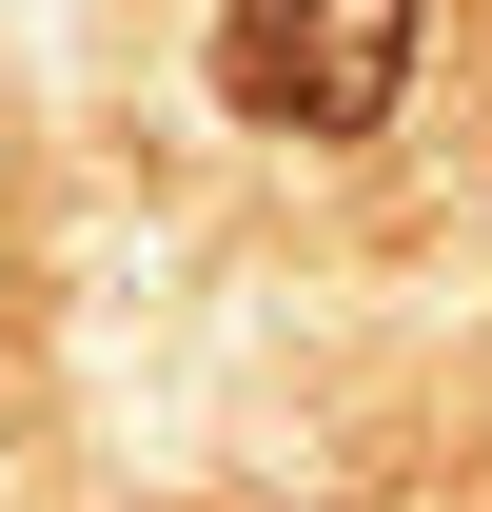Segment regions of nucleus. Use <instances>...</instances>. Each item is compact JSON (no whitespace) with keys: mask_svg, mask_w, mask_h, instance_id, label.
<instances>
[{"mask_svg":"<svg viewBox=\"0 0 492 512\" xmlns=\"http://www.w3.org/2000/svg\"><path fill=\"white\" fill-rule=\"evenodd\" d=\"M414 0H217V99L256 138H374L414 99Z\"/></svg>","mask_w":492,"mask_h":512,"instance_id":"obj_1","label":"nucleus"}]
</instances>
